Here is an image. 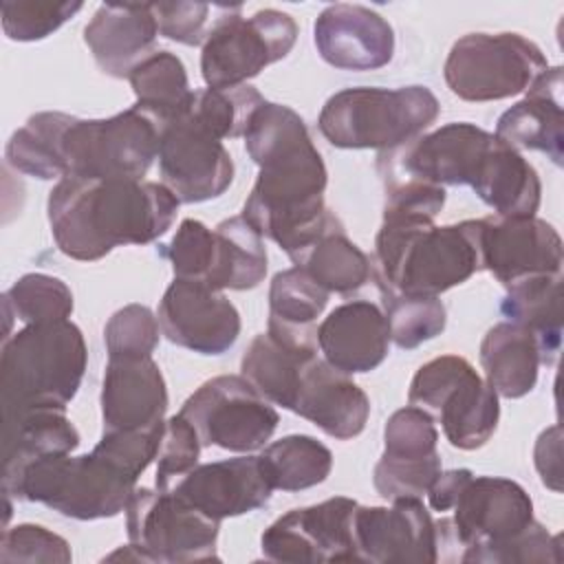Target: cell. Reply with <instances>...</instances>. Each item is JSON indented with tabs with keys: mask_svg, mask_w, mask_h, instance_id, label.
<instances>
[{
	"mask_svg": "<svg viewBox=\"0 0 564 564\" xmlns=\"http://www.w3.org/2000/svg\"><path fill=\"white\" fill-rule=\"evenodd\" d=\"M245 150L260 172L240 216L293 260L337 218L324 205L322 154L304 119L267 99L249 121Z\"/></svg>",
	"mask_w": 564,
	"mask_h": 564,
	"instance_id": "obj_1",
	"label": "cell"
},
{
	"mask_svg": "<svg viewBox=\"0 0 564 564\" xmlns=\"http://www.w3.org/2000/svg\"><path fill=\"white\" fill-rule=\"evenodd\" d=\"M178 198L143 178L64 176L51 189L46 214L57 249L95 262L123 245H148L174 223Z\"/></svg>",
	"mask_w": 564,
	"mask_h": 564,
	"instance_id": "obj_2",
	"label": "cell"
},
{
	"mask_svg": "<svg viewBox=\"0 0 564 564\" xmlns=\"http://www.w3.org/2000/svg\"><path fill=\"white\" fill-rule=\"evenodd\" d=\"M480 269L476 220L436 227L434 220L383 218L375 240L379 291L438 297Z\"/></svg>",
	"mask_w": 564,
	"mask_h": 564,
	"instance_id": "obj_3",
	"label": "cell"
},
{
	"mask_svg": "<svg viewBox=\"0 0 564 564\" xmlns=\"http://www.w3.org/2000/svg\"><path fill=\"white\" fill-rule=\"evenodd\" d=\"M86 341L73 322L29 324L0 352L2 419L26 410H66L86 370Z\"/></svg>",
	"mask_w": 564,
	"mask_h": 564,
	"instance_id": "obj_4",
	"label": "cell"
},
{
	"mask_svg": "<svg viewBox=\"0 0 564 564\" xmlns=\"http://www.w3.org/2000/svg\"><path fill=\"white\" fill-rule=\"evenodd\" d=\"M438 112V99L427 86H359L330 95L317 126L335 148L388 152L423 134Z\"/></svg>",
	"mask_w": 564,
	"mask_h": 564,
	"instance_id": "obj_5",
	"label": "cell"
},
{
	"mask_svg": "<svg viewBox=\"0 0 564 564\" xmlns=\"http://www.w3.org/2000/svg\"><path fill=\"white\" fill-rule=\"evenodd\" d=\"M137 478L99 449L70 456L53 454L26 465L2 491L40 502L73 520H101L126 511Z\"/></svg>",
	"mask_w": 564,
	"mask_h": 564,
	"instance_id": "obj_6",
	"label": "cell"
},
{
	"mask_svg": "<svg viewBox=\"0 0 564 564\" xmlns=\"http://www.w3.org/2000/svg\"><path fill=\"white\" fill-rule=\"evenodd\" d=\"M161 126L128 108L108 119L66 117L59 134L64 176L79 178H143L159 154Z\"/></svg>",
	"mask_w": 564,
	"mask_h": 564,
	"instance_id": "obj_7",
	"label": "cell"
},
{
	"mask_svg": "<svg viewBox=\"0 0 564 564\" xmlns=\"http://www.w3.org/2000/svg\"><path fill=\"white\" fill-rule=\"evenodd\" d=\"M408 403L436 419L449 445L465 452L482 447L500 419L496 390L460 355L423 364L412 377Z\"/></svg>",
	"mask_w": 564,
	"mask_h": 564,
	"instance_id": "obj_8",
	"label": "cell"
},
{
	"mask_svg": "<svg viewBox=\"0 0 564 564\" xmlns=\"http://www.w3.org/2000/svg\"><path fill=\"white\" fill-rule=\"evenodd\" d=\"M549 68L538 44L518 33H467L447 53V88L465 101H500L527 93Z\"/></svg>",
	"mask_w": 564,
	"mask_h": 564,
	"instance_id": "obj_9",
	"label": "cell"
},
{
	"mask_svg": "<svg viewBox=\"0 0 564 564\" xmlns=\"http://www.w3.org/2000/svg\"><path fill=\"white\" fill-rule=\"evenodd\" d=\"M297 40L295 20L278 9H260L240 15L229 7L207 31L200 51V73L207 88H234L247 84L269 64L286 57Z\"/></svg>",
	"mask_w": 564,
	"mask_h": 564,
	"instance_id": "obj_10",
	"label": "cell"
},
{
	"mask_svg": "<svg viewBox=\"0 0 564 564\" xmlns=\"http://www.w3.org/2000/svg\"><path fill=\"white\" fill-rule=\"evenodd\" d=\"M220 522L170 489L137 487L126 505V531L143 562L185 564L218 560Z\"/></svg>",
	"mask_w": 564,
	"mask_h": 564,
	"instance_id": "obj_11",
	"label": "cell"
},
{
	"mask_svg": "<svg viewBox=\"0 0 564 564\" xmlns=\"http://www.w3.org/2000/svg\"><path fill=\"white\" fill-rule=\"evenodd\" d=\"M178 414L196 430L203 447L238 454L264 447L280 423L273 405L242 375L205 381L185 399Z\"/></svg>",
	"mask_w": 564,
	"mask_h": 564,
	"instance_id": "obj_12",
	"label": "cell"
},
{
	"mask_svg": "<svg viewBox=\"0 0 564 564\" xmlns=\"http://www.w3.org/2000/svg\"><path fill=\"white\" fill-rule=\"evenodd\" d=\"M452 511L449 520L436 522L438 542L441 538L456 540L465 549L458 560L476 564L535 520L524 487L498 476H471L458 491Z\"/></svg>",
	"mask_w": 564,
	"mask_h": 564,
	"instance_id": "obj_13",
	"label": "cell"
},
{
	"mask_svg": "<svg viewBox=\"0 0 564 564\" xmlns=\"http://www.w3.org/2000/svg\"><path fill=\"white\" fill-rule=\"evenodd\" d=\"M491 141V132L467 121H454L381 152L377 167L381 178L401 176L441 187L471 185Z\"/></svg>",
	"mask_w": 564,
	"mask_h": 564,
	"instance_id": "obj_14",
	"label": "cell"
},
{
	"mask_svg": "<svg viewBox=\"0 0 564 564\" xmlns=\"http://www.w3.org/2000/svg\"><path fill=\"white\" fill-rule=\"evenodd\" d=\"M357 505L352 498L335 496L319 505L286 511L260 538L264 560L293 564L357 560L352 540Z\"/></svg>",
	"mask_w": 564,
	"mask_h": 564,
	"instance_id": "obj_15",
	"label": "cell"
},
{
	"mask_svg": "<svg viewBox=\"0 0 564 564\" xmlns=\"http://www.w3.org/2000/svg\"><path fill=\"white\" fill-rule=\"evenodd\" d=\"M476 223L480 267L505 289L542 275H562V238L546 220L487 216Z\"/></svg>",
	"mask_w": 564,
	"mask_h": 564,
	"instance_id": "obj_16",
	"label": "cell"
},
{
	"mask_svg": "<svg viewBox=\"0 0 564 564\" xmlns=\"http://www.w3.org/2000/svg\"><path fill=\"white\" fill-rule=\"evenodd\" d=\"M156 156L161 181L178 203L218 198L234 181L229 150L187 115L161 126Z\"/></svg>",
	"mask_w": 564,
	"mask_h": 564,
	"instance_id": "obj_17",
	"label": "cell"
},
{
	"mask_svg": "<svg viewBox=\"0 0 564 564\" xmlns=\"http://www.w3.org/2000/svg\"><path fill=\"white\" fill-rule=\"evenodd\" d=\"M352 540L357 562L434 564L438 527L421 498H397L390 507H355Z\"/></svg>",
	"mask_w": 564,
	"mask_h": 564,
	"instance_id": "obj_18",
	"label": "cell"
},
{
	"mask_svg": "<svg viewBox=\"0 0 564 564\" xmlns=\"http://www.w3.org/2000/svg\"><path fill=\"white\" fill-rule=\"evenodd\" d=\"M156 319L172 344L198 355H223L240 335V313L229 297L181 278L165 289Z\"/></svg>",
	"mask_w": 564,
	"mask_h": 564,
	"instance_id": "obj_19",
	"label": "cell"
},
{
	"mask_svg": "<svg viewBox=\"0 0 564 564\" xmlns=\"http://www.w3.org/2000/svg\"><path fill=\"white\" fill-rule=\"evenodd\" d=\"M313 40L319 57L341 70H375L394 55L392 26L381 13L361 4L326 7L313 24Z\"/></svg>",
	"mask_w": 564,
	"mask_h": 564,
	"instance_id": "obj_20",
	"label": "cell"
},
{
	"mask_svg": "<svg viewBox=\"0 0 564 564\" xmlns=\"http://www.w3.org/2000/svg\"><path fill=\"white\" fill-rule=\"evenodd\" d=\"M289 410L317 425L324 434L350 441L364 432L370 401L350 375L315 355L300 370Z\"/></svg>",
	"mask_w": 564,
	"mask_h": 564,
	"instance_id": "obj_21",
	"label": "cell"
},
{
	"mask_svg": "<svg viewBox=\"0 0 564 564\" xmlns=\"http://www.w3.org/2000/svg\"><path fill=\"white\" fill-rule=\"evenodd\" d=\"M170 491L220 522L264 507L273 489L260 469L258 456H236L196 465Z\"/></svg>",
	"mask_w": 564,
	"mask_h": 564,
	"instance_id": "obj_22",
	"label": "cell"
},
{
	"mask_svg": "<svg viewBox=\"0 0 564 564\" xmlns=\"http://www.w3.org/2000/svg\"><path fill=\"white\" fill-rule=\"evenodd\" d=\"M165 410L167 388L152 357H108L101 383L104 432L159 425Z\"/></svg>",
	"mask_w": 564,
	"mask_h": 564,
	"instance_id": "obj_23",
	"label": "cell"
},
{
	"mask_svg": "<svg viewBox=\"0 0 564 564\" xmlns=\"http://www.w3.org/2000/svg\"><path fill=\"white\" fill-rule=\"evenodd\" d=\"M317 348L333 368L346 375L375 370L390 348L383 308L370 300L339 304L317 326Z\"/></svg>",
	"mask_w": 564,
	"mask_h": 564,
	"instance_id": "obj_24",
	"label": "cell"
},
{
	"mask_svg": "<svg viewBox=\"0 0 564 564\" xmlns=\"http://www.w3.org/2000/svg\"><path fill=\"white\" fill-rule=\"evenodd\" d=\"M159 35V24L152 4H99L93 20L84 29L97 66L110 77H126L148 57Z\"/></svg>",
	"mask_w": 564,
	"mask_h": 564,
	"instance_id": "obj_25",
	"label": "cell"
},
{
	"mask_svg": "<svg viewBox=\"0 0 564 564\" xmlns=\"http://www.w3.org/2000/svg\"><path fill=\"white\" fill-rule=\"evenodd\" d=\"M496 137L516 150L544 152L555 165H562V66H549L531 84L527 97L500 115Z\"/></svg>",
	"mask_w": 564,
	"mask_h": 564,
	"instance_id": "obj_26",
	"label": "cell"
},
{
	"mask_svg": "<svg viewBox=\"0 0 564 564\" xmlns=\"http://www.w3.org/2000/svg\"><path fill=\"white\" fill-rule=\"evenodd\" d=\"M469 187L496 216H535L542 200V183L535 167L520 150L496 134Z\"/></svg>",
	"mask_w": 564,
	"mask_h": 564,
	"instance_id": "obj_27",
	"label": "cell"
},
{
	"mask_svg": "<svg viewBox=\"0 0 564 564\" xmlns=\"http://www.w3.org/2000/svg\"><path fill=\"white\" fill-rule=\"evenodd\" d=\"M64 412L66 410L37 408L2 419V485L18 478L33 460L53 454H70L79 445V432Z\"/></svg>",
	"mask_w": 564,
	"mask_h": 564,
	"instance_id": "obj_28",
	"label": "cell"
},
{
	"mask_svg": "<svg viewBox=\"0 0 564 564\" xmlns=\"http://www.w3.org/2000/svg\"><path fill=\"white\" fill-rule=\"evenodd\" d=\"M480 364L498 397L520 399L535 388L542 361L529 330L513 322H500L480 341Z\"/></svg>",
	"mask_w": 564,
	"mask_h": 564,
	"instance_id": "obj_29",
	"label": "cell"
},
{
	"mask_svg": "<svg viewBox=\"0 0 564 564\" xmlns=\"http://www.w3.org/2000/svg\"><path fill=\"white\" fill-rule=\"evenodd\" d=\"M502 315L529 330L540 361L553 366L562 348V275H542L507 289Z\"/></svg>",
	"mask_w": 564,
	"mask_h": 564,
	"instance_id": "obj_30",
	"label": "cell"
},
{
	"mask_svg": "<svg viewBox=\"0 0 564 564\" xmlns=\"http://www.w3.org/2000/svg\"><path fill=\"white\" fill-rule=\"evenodd\" d=\"M293 264L328 293H352L372 278V260L346 236L339 218L300 251Z\"/></svg>",
	"mask_w": 564,
	"mask_h": 564,
	"instance_id": "obj_31",
	"label": "cell"
},
{
	"mask_svg": "<svg viewBox=\"0 0 564 564\" xmlns=\"http://www.w3.org/2000/svg\"><path fill=\"white\" fill-rule=\"evenodd\" d=\"M134 90V108L152 117L159 126L187 112L194 90L189 88L183 62L170 51H154L128 75Z\"/></svg>",
	"mask_w": 564,
	"mask_h": 564,
	"instance_id": "obj_32",
	"label": "cell"
},
{
	"mask_svg": "<svg viewBox=\"0 0 564 564\" xmlns=\"http://www.w3.org/2000/svg\"><path fill=\"white\" fill-rule=\"evenodd\" d=\"M271 489L302 491L324 482L333 469L330 449L308 434H289L258 454Z\"/></svg>",
	"mask_w": 564,
	"mask_h": 564,
	"instance_id": "obj_33",
	"label": "cell"
},
{
	"mask_svg": "<svg viewBox=\"0 0 564 564\" xmlns=\"http://www.w3.org/2000/svg\"><path fill=\"white\" fill-rule=\"evenodd\" d=\"M214 229L218 234L220 251L212 286L216 291L256 289L267 275V251L262 236L242 216L225 218Z\"/></svg>",
	"mask_w": 564,
	"mask_h": 564,
	"instance_id": "obj_34",
	"label": "cell"
},
{
	"mask_svg": "<svg viewBox=\"0 0 564 564\" xmlns=\"http://www.w3.org/2000/svg\"><path fill=\"white\" fill-rule=\"evenodd\" d=\"M66 112H37L18 128L4 150L7 163L40 181L64 178V167L59 161V134L66 123Z\"/></svg>",
	"mask_w": 564,
	"mask_h": 564,
	"instance_id": "obj_35",
	"label": "cell"
},
{
	"mask_svg": "<svg viewBox=\"0 0 564 564\" xmlns=\"http://www.w3.org/2000/svg\"><path fill=\"white\" fill-rule=\"evenodd\" d=\"M264 97L249 84L234 88H203L194 90L187 117L194 119L214 139L245 137L253 112L262 106Z\"/></svg>",
	"mask_w": 564,
	"mask_h": 564,
	"instance_id": "obj_36",
	"label": "cell"
},
{
	"mask_svg": "<svg viewBox=\"0 0 564 564\" xmlns=\"http://www.w3.org/2000/svg\"><path fill=\"white\" fill-rule=\"evenodd\" d=\"M2 311L7 324L11 317H18L24 326L66 322L73 313V293L55 275L26 273L2 293Z\"/></svg>",
	"mask_w": 564,
	"mask_h": 564,
	"instance_id": "obj_37",
	"label": "cell"
},
{
	"mask_svg": "<svg viewBox=\"0 0 564 564\" xmlns=\"http://www.w3.org/2000/svg\"><path fill=\"white\" fill-rule=\"evenodd\" d=\"M383 313L390 326V341L412 350L445 330L447 311L438 297L381 291Z\"/></svg>",
	"mask_w": 564,
	"mask_h": 564,
	"instance_id": "obj_38",
	"label": "cell"
},
{
	"mask_svg": "<svg viewBox=\"0 0 564 564\" xmlns=\"http://www.w3.org/2000/svg\"><path fill=\"white\" fill-rule=\"evenodd\" d=\"M328 302V291L315 284L300 267L278 271L269 286V319L311 328Z\"/></svg>",
	"mask_w": 564,
	"mask_h": 564,
	"instance_id": "obj_39",
	"label": "cell"
},
{
	"mask_svg": "<svg viewBox=\"0 0 564 564\" xmlns=\"http://www.w3.org/2000/svg\"><path fill=\"white\" fill-rule=\"evenodd\" d=\"M161 253L170 260L174 278L212 286L218 269V234L196 218H185Z\"/></svg>",
	"mask_w": 564,
	"mask_h": 564,
	"instance_id": "obj_40",
	"label": "cell"
},
{
	"mask_svg": "<svg viewBox=\"0 0 564 564\" xmlns=\"http://www.w3.org/2000/svg\"><path fill=\"white\" fill-rule=\"evenodd\" d=\"M84 2H53V0H4L0 4L4 35L13 42H35L48 37L64 22H68Z\"/></svg>",
	"mask_w": 564,
	"mask_h": 564,
	"instance_id": "obj_41",
	"label": "cell"
},
{
	"mask_svg": "<svg viewBox=\"0 0 564 564\" xmlns=\"http://www.w3.org/2000/svg\"><path fill=\"white\" fill-rule=\"evenodd\" d=\"M383 454L399 460H423L438 456V432L434 419L421 408L405 405L397 410L383 427Z\"/></svg>",
	"mask_w": 564,
	"mask_h": 564,
	"instance_id": "obj_42",
	"label": "cell"
},
{
	"mask_svg": "<svg viewBox=\"0 0 564 564\" xmlns=\"http://www.w3.org/2000/svg\"><path fill=\"white\" fill-rule=\"evenodd\" d=\"M159 319L143 304H128L104 326L108 357H152L159 346Z\"/></svg>",
	"mask_w": 564,
	"mask_h": 564,
	"instance_id": "obj_43",
	"label": "cell"
},
{
	"mask_svg": "<svg viewBox=\"0 0 564 564\" xmlns=\"http://www.w3.org/2000/svg\"><path fill=\"white\" fill-rule=\"evenodd\" d=\"M200 438L187 419L174 414L165 421L161 445L156 452V489H170L178 478H183L189 469L198 465Z\"/></svg>",
	"mask_w": 564,
	"mask_h": 564,
	"instance_id": "obj_44",
	"label": "cell"
},
{
	"mask_svg": "<svg viewBox=\"0 0 564 564\" xmlns=\"http://www.w3.org/2000/svg\"><path fill=\"white\" fill-rule=\"evenodd\" d=\"M441 474V456L423 460H399L381 456L375 465L372 482L377 494L392 502L397 498H421Z\"/></svg>",
	"mask_w": 564,
	"mask_h": 564,
	"instance_id": "obj_45",
	"label": "cell"
},
{
	"mask_svg": "<svg viewBox=\"0 0 564 564\" xmlns=\"http://www.w3.org/2000/svg\"><path fill=\"white\" fill-rule=\"evenodd\" d=\"M73 560L68 542L40 524H15L2 533L0 562H55L68 564Z\"/></svg>",
	"mask_w": 564,
	"mask_h": 564,
	"instance_id": "obj_46",
	"label": "cell"
},
{
	"mask_svg": "<svg viewBox=\"0 0 564 564\" xmlns=\"http://www.w3.org/2000/svg\"><path fill=\"white\" fill-rule=\"evenodd\" d=\"M386 207L383 218L434 220L445 205V187L414 178H383Z\"/></svg>",
	"mask_w": 564,
	"mask_h": 564,
	"instance_id": "obj_47",
	"label": "cell"
},
{
	"mask_svg": "<svg viewBox=\"0 0 564 564\" xmlns=\"http://www.w3.org/2000/svg\"><path fill=\"white\" fill-rule=\"evenodd\" d=\"M485 564L509 562H562L560 535H551L538 520H533L520 535L489 551L482 557Z\"/></svg>",
	"mask_w": 564,
	"mask_h": 564,
	"instance_id": "obj_48",
	"label": "cell"
},
{
	"mask_svg": "<svg viewBox=\"0 0 564 564\" xmlns=\"http://www.w3.org/2000/svg\"><path fill=\"white\" fill-rule=\"evenodd\" d=\"M159 33L172 42L196 46L205 42L209 4L205 2H154Z\"/></svg>",
	"mask_w": 564,
	"mask_h": 564,
	"instance_id": "obj_49",
	"label": "cell"
},
{
	"mask_svg": "<svg viewBox=\"0 0 564 564\" xmlns=\"http://www.w3.org/2000/svg\"><path fill=\"white\" fill-rule=\"evenodd\" d=\"M535 469L542 478V482L553 489L562 491V430L560 425H551L538 436L535 443Z\"/></svg>",
	"mask_w": 564,
	"mask_h": 564,
	"instance_id": "obj_50",
	"label": "cell"
},
{
	"mask_svg": "<svg viewBox=\"0 0 564 564\" xmlns=\"http://www.w3.org/2000/svg\"><path fill=\"white\" fill-rule=\"evenodd\" d=\"M471 469H449V471H441L434 482L427 489V500L430 507L438 513H445L452 509L458 491L463 489V485L471 478Z\"/></svg>",
	"mask_w": 564,
	"mask_h": 564,
	"instance_id": "obj_51",
	"label": "cell"
}]
</instances>
